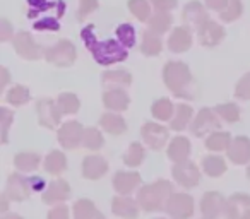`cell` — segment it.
Here are the masks:
<instances>
[{"instance_id": "6da1fadb", "label": "cell", "mask_w": 250, "mask_h": 219, "mask_svg": "<svg viewBox=\"0 0 250 219\" xmlns=\"http://www.w3.org/2000/svg\"><path fill=\"white\" fill-rule=\"evenodd\" d=\"M84 40V45L91 52L93 59L96 60L100 65H111V63L124 62L127 59V48L122 45L120 41L115 40H106V41H98L94 36V26L89 24L83 29L81 33Z\"/></svg>"}, {"instance_id": "7a4b0ae2", "label": "cell", "mask_w": 250, "mask_h": 219, "mask_svg": "<svg viewBox=\"0 0 250 219\" xmlns=\"http://www.w3.org/2000/svg\"><path fill=\"white\" fill-rule=\"evenodd\" d=\"M163 79L173 94L185 100H194L197 94L194 77L184 62H168L163 69Z\"/></svg>"}, {"instance_id": "3957f363", "label": "cell", "mask_w": 250, "mask_h": 219, "mask_svg": "<svg viewBox=\"0 0 250 219\" xmlns=\"http://www.w3.org/2000/svg\"><path fill=\"white\" fill-rule=\"evenodd\" d=\"M171 192H173V187H171L170 181L158 180L141 188L139 194H137V202H139L141 209H144L146 212L161 211V209L167 207V202L170 199Z\"/></svg>"}, {"instance_id": "277c9868", "label": "cell", "mask_w": 250, "mask_h": 219, "mask_svg": "<svg viewBox=\"0 0 250 219\" xmlns=\"http://www.w3.org/2000/svg\"><path fill=\"white\" fill-rule=\"evenodd\" d=\"M45 59L57 67H69L76 62V46L67 40H60L45 52Z\"/></svg>"}, {"instance_id": "5b68a950", "label": "cell", "mask_w": 250, "mask_h": 219, "mask_svg": "<svg viewBox=\"0 0 250 219\" xmlns=\"http://www.w3.org/2000/svg\"><path fill=\"white\" fill-rule=\"evenodd\" d=\"M165 209L173 219H188L194 214V200L187 194H171Z\"/></svg>"}, {"instance_id": "8992f818", "label": "cell", "mask_w": 250, "mask_h": 219, "mask_svg": "<svg viewBox=\"0 0 250 219\" xmlns=\"http://www.w3.org/2000/svg\"><path fill=\"white\" fill-rule=\"evenodd\" d=\"M36 112H38L40 125L46 127V129H55L60 123L62 113L59 110V104H55V101L48 100V98L40 100L36 103Z\"/></svg>"}, {"instance_id": "52a82bcc", "label": "cell", "mask_w": 250, "mask_h": 219, "mask_svg": "<svg viewBox=\"0 0 250 219\" xmlns=\"http://www.w3.org/2000/svg\"><path fill=\"white\" fill-rule=\"evenodd\" d=\"M216 115L218 113L209 110V108H202L201 112H199V115L195 117L194 123H192V134L195 137H202L206 134L218 130L221 127V123H219V119Z\"/></svg>"}, {"instance_id": "ba28073f", "label": "cell", "mask_w": 250, "mask_h": 219, "mask_svg": "<svg viewBox=\"0 0 250 219\" xmlns=\"http://www.w3.org/2000/svg\"><path fill=\"white\" fill-rule=\"evenodd\" d=\"M83 125L79 122H67L60 127L59 130V142L62 144V147L72 151L76 149L79 144H83V136H84Z\"/></svg>"}, {"instance_id": "9c48e42d", "label": "cell", "mask_w": 250, "mask_h": 219, "mask_svg": "<svg viewBox=\"0 0 250 219\" xmlns=\"http://www.w3.org/2000/svg\"><path fill=\"white\" fill-rule=\"evenodd\" d=\"M173 178L185 188H192L199 183L201 180V173H199V168L195 166L190 161H184V163H177L171 170Z\"/></svg>"}, {"instance_id": "30bf717a", "label": "cell", "mask_w": 250, "mask_h": 219, "mask_svg": "<svg viewBox=\"0 0 250 219\" xmlns=\"http://www.w3.org/2000/svg\"><path fill=\"white\" fill-rule=\"evenodd\" d=\"M141 134H143L144 142L153 151H161L168 140V130L165 129L163 125H158V123H153V122H147L146 125L143 127Z\"/></svg>"}, {"instance_id": "8fae6325", "label": "cell", "mask_w": 250, "mask_h": 219, "mask_svg": "<svg viewBox=\"0 0 250 219\" xmlns=\"http://www.w3.org/2000/svg\"><path fill=\"white\" fill-rule=\"evenodd\" d=\"M14 48L18 52V55H21L22 59H28V60L42 59V48L36 45L35 40L31 38V35L26 31H21L14 36Z\"/></svg>"}, {"instance_id": "7c38bea8", "label": "cell", "mask_w": 250, "mask_h": 219, "mask_svg": "<svg viewBox=\"0 0 250 219\" xmlns=\"http://www.w3.org/2000/svg\"><path fill=\"white\" fill-rule=\"evenodd\" d=\"M223 38H225V29L218 22L208 19L199 26V41H201V45L216 46L223 41Z\"/></svg>"}, {"instance_id": "4fadbf2b", "label": "cell", "mask_w": 250, "mask_h": 219, "mask_svg": "<svg viewBox=\"0 0 250 219\" xmlns=\"http://www.w3.org/2000/svg\"><path fill=\"white\" fill-rule=\"evenodd\" d=\"M225 197L219 192H208L201 200V212L206 219H216L225 211Z\"/></svg>"}, {"instance_id": "5bb4252c", "label": "cell", "mask_w": 250, "mask_h": 219, "mask_svg": "<svg viewBox=\"0 0 250 219\" xmlns=\"http://www.w3.org/2000/svg\"><path fill=\"white\" fill-rule=\"evenodd\" d=\"M29 192H31V185H29V180L22 178L21 175L14 173L9 177L7 180V188H5V194L9 195L11 200L16 202H22L29 197Z\"/></svg>"}, {"instance_id": "9a60e30c", "label": "cell", "mask_w": 250, "mask_h": 219, "mask_svg": "<svg viewBox=\"0 0 250 219\" xmlns=\"http://www.w3.org/2000/svg\"><path fill=\"white\" fill-rule=\"evenodd\" d=\"M139 202H136L130 197H124V195H117L111 200V211L115 216L124 219H136L139 216Z\"/></svg>"}, {"instance_id": "2e32d148", "label": "cell", "mask_w": 250, "mask_h": 219, "mask_svg": "<svg viewBox=\"0 0 250 219\" xmlns=\"http://www.w3.org/2000/svg\"><path fill=\"white\" fill-rule=\"evenodd\" d=\"M250 209V197L245 194H235L226 200L225 204V218L226 219H242L243 214Z\"/></svg>"}, {"instance_id": "e0dca14e", "label": "cell", "mask_w": 250, "mask_h": 219, "mask_svg": "<svg viewBox=\"0 0 250 219\" xmlns=\"http://www.w3.org/2000/svg\"><path fill=\"white\" fill-rule=\"evenodd\" d=\"M226 151H228V158L235 164H247L250 161V139L243 136L235 137Z\"/></svg>"}, {"instance_id": "ac0fdd59", "label": "cell", "mask_w": 250, "mask_h": 219, "mask_svg": "<svg viewBox=\"0 0 250 219\" xmlns=\"http://www.w3.org/2000/svg\"><path fill=\"white\" fill-rule=\"evenodd\" d=\"M141 183V175L134 171H118L113 178V187L120 195H129Z\"/></svg>"}, {"instance_id": "d6986e66", "label": "cell", "mask_w": 250, "mask_h": 219, "mask_svg": "<svg viewBox=\"0 0 250 219\" xmlns=\"http://www.w3.org/2000/svg\"><path fill=\"white\" fill-rule=\"evenodd\" d=\"M108 171V163L101 156H87L83 161V177L87 180H100Z\"/></svg>"}, {"instance_id": "ffe728a7", "label": "cell", "mask_w": 250, "mask_h": 219, "mask_svg": "<svg viewBox=\"0 0 250 219\" xmlns=\"http://www.w3.org/2000/svg\"><path fill=\"white\" fill-rule=\"evenodd\" d=\"M129 103H130L129 96H127V93L122 87L108 89L103 94V104L108 110H113V112H124V110L129 108Z\"/></svg>"}, {"instance_id": "44dd1931", "label": "cell", "mask_w": 250, "mask_h": 219, "mask_svg": "<svg viewBox=\"0 0 250 219\" xmlns=\"http://www.w3.org/2000/svg\"><path fill=\"white\" fill-rule=\"evenodd\" d=\"M70 197V187L65 180H55L48 185L46 192L43 194L45 204H59Z\"/></svg>"}, {"instance_id": "7402d4cb", "label": "cell", "mask_w": 250, "mask_h": 219, "mask_svg": "<svg viewBox=\"0 0 250 219\" xmlns=\"http://www.w3.org/2000/svg\"><path fill=\"white\" fill-rule=\"evenodd\" d=\"M192 46V33L188 28L182 26V28H177L170 36V41H168V48L175 53H184L187 52Z\"/></svg>"}, {"instance_id": "603a6c76", "label": "cell", "mask_w": 250, "mask_h": 219, "mask_svg": "<svg viewBox=\"0 0 250 219\" xmlns=\"http://www.w3.org/2000/svg\"><path fill=\"white\" fill-rule=\"evenodd\" d=\"M188 154H190V142H188L187 137H175L173 140L168 146V158L175 163H184L188 159Z\"/></svg>"}, {"instance_id": "cb8c5ba5", "label": "cell", "mask_w": 250, "mask_h": 219, "mask_svg": "<svg viewBox=\"0 0 250 219\" xmlns=\"http://www.w3.org/2000/svg\"><path fill=\"white\" fill-rule=\"evenodd\" d=\"M100 125L101 129L106 130L111 136H120V134H124L127 130L125 120L120 115H117V113H104L100 119Z\"/></svg>"}, {"instance_id": "d4e9b609", "label": "cell", "mask_w": 250, "mask_h": 219, "mask_svg": "<svg viewBox=\"0 0 250 219\" xmlns=\"http://www.w3.org/2000/svg\"><path fill=\"white\" fill-rule=\"evenodd\" d=\"M74 219H104V216L91 200L81 199L74 204Z\"/></svg>"}, {"instance_id": "484cf974", "label": "cell", "mask_w": 250, "mask_h": 219, "mask_svg": "<svg viewBox=\"0 0 250 219\" xmlns=\"http://www.w3.org/2000/svg\"><path fill=\"white\" fill-rule=\"evenodd\" d=\"M103 84L110 89H117V87H127L132 82V76L125 70H108L103 76Z\"/></svg>"}, {"instance_id": "4316f807", "label": "cell", "mask_w": 250, "mask_h": 219, "mask_svg": "<svg viewBox=\"0 0 250 219\" xmlns=\"http://www.w3.org/2000/svg\"><path fill=\"white\" fill-rule=\"evenodd\" d=\"M184 21L187 24L201 26L204 21H208V14H206V9L199 2H188L184 9Z\"/></svg>"}, {"instance_id": "83f0119b", "label": "cell", "mask_w": 250, "mask_h": 219, "mask_svg": "<svg viewBox=\"0 0 250 219\" xmlns=\"http://www.w3.org/2000/svg\"><path fill=\"white\" fill-rule=\"evenodd\" d=\"M161 48H163V43H161V38L158 36V33H154L153 29L144 33L143 38V45H141V52L147 57H156L160 55Z\"/></svg>"}, {"instance_id": "f1b7e54d", "label": "cell", "mask_w": 250, "mask_h": 219, "mask_svg": "<svg viewBox=\"0 0 250 219\" xmlns=\"http://www.w3.org/2000/svg\"><path fill=\"white\" fill-rule=\"evenodd\" d=\"M45 170L50 175H62L67 170V158L60 151H52L45 159Z\"/></svg>"}, {"instance_id": "f546056e", "label": "cell", "mask_w": 250, "mask_h": 219, "mask_svg": "<svg viewBox=\"0 0 250 219\" xmlns=\"http://www.w3.org/2000/svg\"><path fill=\"white\" fill-rule=\"evenodd\" d=\"M57 104H59V110L62 115H74V113L79 112L81 106L77 96L72 93H62L57 100Z\"/></svg>"}, {"instance_id": "4dcf8cb0", "label": "cell", "mask_w": 250, "mask_h": 219, "mask_svg": "<svg viewBox=\"0 0 250 219\" xmlns=\"http://www.w3.org/2000/svg\"><path fill=\"white\" fill-rule=\"evenodd\" d=\"M202 168H204L206 175L216 178V177H221L226 171V163L221 156H206L202 159Z\"/></svg>"}, {"instance_id": "1f68e13d", "label": "cell", "mask_w": 250, "mask_h": 219, "mask_svg": "<svg viewBox=\"0 0 250 219\" xmlns=\"http://www.w3.org/2000/svg\"><path fill=\"white\" fill-rule=\"evenodd\" d=\"M190 119H192V108L188 104H178L177 112H175V119H171L170 127L173 130H177V132H180V130H184L188 125Z\"/></svg>"}, {"instance_id": "d6a6232c", "label": "cell", "mask_w": 250, "mask_h": 219, "mask_svg": "<svg viewBox=\"0 0 250 219\" xmlns=\"http://www.w3.org/2000/svg\"><path fill=\"white\" fill-rule=\"evenodd\" d=\"M40 161H42V158L35 153H19L14 158L16 168L21 171H35L40 166Z\"/></svg>"}, {"instance_id": "836d02e7", "label": "cell", "mask_w": 250, "mask_h": 219, "mask_svg": "<svg viewBox=\"0 0 250 219\" xmlns=\"http://www.w3.org/2000/svg\"><path fill=\"white\" fill-rule=\"evenodd\" d=\"M231 144V136L228 132H214L208 137L206 140V147L209 151H225Z\"/></svg>"}, {"instance_id": "e575fe53", "label": "cell", "mask_w": 250, "mask_h": 219, "mask_svg": "<svg viewBox=\"0 0 250 219\" xmlns=\"http://www.w3.org/2000/svg\"><path fill=\"white\" fill-rule=\"evenodd\" d=\"M151 112H153L154 119L161 120V122H167V120H170L171 115H173V104H171L170 100L163 98V100H158L156 103L153 104Z\"/></svg>"}, {"instance_id": "d590c367", "label": "cell", "mask_w": 250, "mask_h": 219, "mask_svg": "<svg viewBox=\"0 0 250 219\" xmlns=\"http://www.w3.org/2000/svg\"><path fill=\"white\" fill-rule=\"evenodd\" d=\"M143 159H144V147L141 146L139 142H132L129 147V151L125 153L124 163L130 168H136L143 163Z\"/></svg>"}, {"instance_id": "8d00e7d4", "label": "cell", "mask_w": 250, "mask_h": 219, "mask_svg": "<svg viewBox=\"0 0 250 219\" xmlns=\"http://www.w3.org/2000/svg\"><path fill=\"white\" fill-rule=\"evenodd\" d=\"M103 136L98 129L94 127H89V129L84 130V136H83V146L87 147L91 151H98L101 146H103Z\"/></svg>"}, {"instance_id": "74e56055", "label": "cell", "mask_w": 250, "mask_h": 219, "mask_svg": "<svg viewBox=\"0 0 250 219\" xmlns=\"http://www.w3.org/2000/svg\"><path fill=\"white\" fill-rule=\"evenodd\" d=\"M214 112L218 113V117H221V119L226 120L228 123H235L240 120V110H238V106L233 103L218 104V106L214 108Z\"/></svg>"}, {"instance_id": "f35d334b", "label": "cell", "mask_w": 250, "mask_h": 219, "mask_svg": "<svg viewBox=\"0 0 250 219\" xmlns=\"http://www.w3.org/2000/svg\"><path fill=\"white\" fill-rule=\"evenodd\" d=\"M149 24H151V29H153L154 33L161 35V33H165V31H168V29H170V26H171V16L168 14V12L158 11V14L151 18Z\"/></svg>"}, {"instance_id": "ab89813d", "label": "cell", "mask_w": 250, "mask_h": 219, "mask_svg": "<svg viewBox=\"0 0 250 219\" xmlns=\"http://www.w3.org/2000/svg\"><path fill=\"white\" fill-rule=\"evenodd\" d=\"M5 100H7V103L14 104V106H22V104L29 101V89L24 86H14L7 93Z\"/></svg>"}, {"instance_id": "60d3db41", "label": "cell", "mask_w": 250, "mask_h": 219, "mask_svg": "<svg viewBox=\"0 0 250 219\" xmlns=\"http://www.w3.org/2000/svg\"><path fill=\"white\" fill-rule=\"evenodd\" d=\"M129 9L141 22H146L151 16V7L147 0H129Z\"/></svg>"}, {"instance_id": "b9f144b4", "label": "cell", "mask_w": 250, "mask_h": 219, "mask_svg": "<svg viewBox=\"0 0 250 219\" xmlns=\"http://www.w3.org/2000/svg\"><path fill=\"white\" fill-rule=\"evenodd\" d=\"M118 41L125 46V48H132L136 45V31L130 24H122L117 28Z\"/></svg>"}, {"instance_id": "7bdbcfd3", "label": "cell", "mask_w": 250, "mask_h": 219, "mask_svg": "<svg viewBox=\"0 0 250 219\" xmlns=\"http://www.w3.org/2000/svg\"><path fill=\"white\" fill-rule=\"evenodd\" d=\"M242 2L240 0H228V4H226V7L221 11V19L226 22L229 21H235V19L240 18V14H242Z\"/></svg>"}, {"instance_id": "ee69618b", "label": "cell", "mask_w": 250, "mask_h": 219, "mask_svg": "<svg viewBox=\"0 0 250 219\" xmlns=\"http://www.w3.org/2000/svg\"><path fill=\"white\" fill-rule=\"evenodd\" d=\"M14 120V113L7 108H0V123H2V144H7L9 127Z\"/></svg>"}, {"instance_id": "f6af8a7d", "label": "cell", "mask_w": 250, "mask_h": 219, "mask_svg": "<svg viewBox=\"0 0 250 219\" xmlns=\"http://www.w3.org/2000/svg\"><path fill=\"white\" fill-rule=\"evenodd\" d=\"M235 96L238 100H250V72L245 74L238 80V84L235 87Z\"/></svg>"}, {"instance_id": "bcb514c9", "label": "cell", "mask_w": 250, "mask_h": 219, "mask_svg": "<svg viewBox=\"0 0 250 219\" xmlns=\"http://www.w3.org/2000/svg\"><path fill=\"white\" fill-rule=\"evenodd\" d=\"M98 9V0H81L79 2V12H77V18L84 19L94 12Z\"/></svg>"}, {"instance_id": "7dc6e473", "label": "cell", "mask_w": 250, "mask_h": 219, "mask_svg": "<svg viewBox=\"0 0 250 219\" xmlns=\"http://www.w3.org/2000/svg\"><path fill=\"white\" fill-rule=\"evenodd\" d=\"M59 22H57V18H46V19H40L38 22H35V29L36 31H45V29H50V31H59Z\"/></svg>"}, {"instance_id": "c3c4849f", "label": "cell", "mask_w": 250, "mask_h": 219, "mask_svg": "<svg viewBox=\"0 0 250 219\" xmlns=\"http://www.w3.org/2000/svg\"><path fill=\"white\" fill-rule=\"evenodd\" d=\"M48 219H69V209L67 205H57L48 212Z\"/></svg>"}, {"instance_id": "681fc988", "label": "cell", "mask_w": 250, "mask_h": 219, "mask_svg": "<svg viewBox=\"0 0 250 219\" xmlns=\"http://www.w3.org/2000/svg\"><path fill=\"white\" fill-rule=\"evenodd\" d=\"M151 2H153V5L158 11H163V12H168L170 9L177 7V0H151Z\"/></svg>"}, {"instance_id": "f907efd6", "label": "cell", "mask_w": 250, "mask_h": 219, "mask_svg": "<svg viewBox=\"0 0 250 219\" xmlns=\"http://www.w3.org/2000/svg\"><path fill=\"white\" fill-rule=\"evenodd\" d=\"M11 36H12L11 24H9L7 19H2V21H0V40H2V41H7Z\"/></svg>"}, {"instance_id": "816d5d0a", "label": "cell", "mask_w": 250, "mask_h": 219, "mask_svg": "<svg viewBox=\"0 0 250 219\" xmlns=\"http://www.w3.org/2000/svg\"><path fill=\"white\" fill-rule=\"evenodd\" d=\"M206 4L212 11H223L226 7V4H228V0H206Z\"/></svg>"}, {"instance_id": "f5cc1de1", "label": "cell", "mask_w": 250, "mask_h": 219, "mask_svg": "<svg viewBox=\"0 0 250 219\" xmlns=\"http://www.w3.org/2000/svg\"><path fill=\"white\" fill-rule=\"evenodd\" d=\"M29 185H31L33 190H42V188L45 187V181L40 177H33V178H29Z\"/></svg>"}, {"instance_id": "db71d44e", "label": "cell", "mask_w": 250, "mask_h": 219, "mask_svg": "<svg viewBox=\"0 0 250 219\" xmlns=\"http://www.w3.org/2000/svg\"><path fill=\"white\" fill-rule=\"evenodd\" d=\"M0 74H2V82H0V89H4V87L7 86V82H9V72H7V69H5V67H2V69H0Z\"/></svg>"}, {"instance_id": "11a10c76", "label": "cell", "mask_w": 250, "mask_h": 219, "mask_svg": "<svg viewBox=\"0 0 250 219\" xmlns=\"http://www.w3.org/2000/svg\"><path fill=\"white\" fill-rule=\"evenodd\" d=\"M7 199H9L7 194L2 195V205H0V211H2V212H5V211H7V207H9V200H7Z\"/></svg>"}, {"instance_id": "9f6ffc18", "label": "cell", "mask_w": 250, "mask_h": 219, "mask_svg": "<svg viewBox=\"0 0 250 219\" xmlns=\"http://www.w3.org/2000/svg\"><path fill=\"white\" fill-rule=\"evenodd\" d=\"M2 219H22L21 216H18V214H5Z\"/></svg>"}, {"instance_id": "6f0895ef", "label": "cell", "mask_w": 250, "mask_h": 219, "mask_svg": "<svg viewBox=\"0 0 250 219\" xmlns=\"http://www.w3.org/2000/svg\"><path fill=\"white\" fill-rule=\"evenodd\" d=\"M242 219H250V209L245 212V214H243V218H242Z\"/></svg>"}, {"instance_id": "680465c9", "label": "cell", "mask_w": 250, "mask_h": 219, "mask_svg": "<svg viewBox=\"0 0 250 219\" xmlns=\"http://www.w3.org/2000/svg\"><path fill=\"white\" fill-rule=\"evenodd\" d=\"M247 177L250 178V166H249V170H247Z\"/></svg>"}, {"instance_id": "91938a15", "label": "cell", "mask_w": 250, "mask_h": 219, "mask_svg": "<svg viewBox=\"0 0 250 219\" xmlns=\"http://www.w3.org/2000/svg\"><path fill=\"white\" fill-rule=\"evenodd\" d=\"M160 219H165V218H160Z\"/></svg>"}, {"instance_id": "94428289", "label": "cell", "mask_w": 250, "mask_h": 219, "mask_svg": "<svg viewBox=\"0 0 250 219\" xmlns=\"http://www.w3.org/2000/svg\"><path fill=\"white\" fill-rule=\"evenodd\" d=\"M204 219H206V218H204Z\"/></svg>"}]
</instances>
